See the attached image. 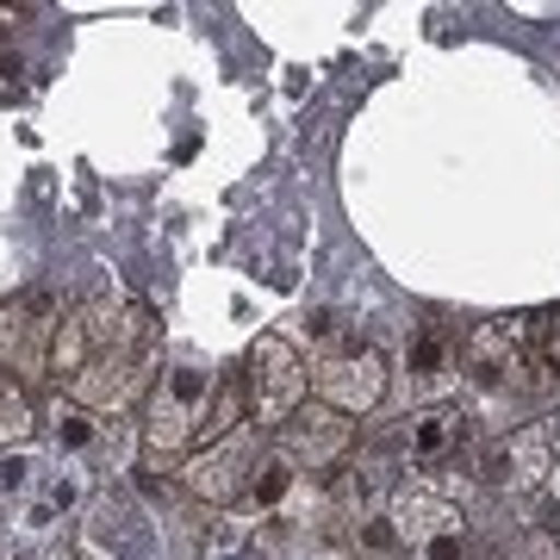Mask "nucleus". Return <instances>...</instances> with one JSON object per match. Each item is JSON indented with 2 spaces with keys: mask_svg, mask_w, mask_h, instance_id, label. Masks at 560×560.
Returning <instances> with one entry per match:
<instances>
[{
  "mask_svg": "<svg viewBox=\"0 0 560 560\" xmlns=\"http://www.w3.org/2000/svg\"><path fill=\"white\" fill-rule=\"evenodd\" d=\"M44 423H50L57 448H69V455H101V448H106V418H94V411H88V405H75L69 393H57V399H50Z\"/></svg>",
  "mask_w": 560,
  "mask_h": 560,
  "instance_id": "obj_14",
  "label": "nucleus"
},
{
  "mask_svg": "<svg viewBox=\"0 0 560 560\" xmlns=\"http://www.w3.org/2000/svg\"><path fill=\"white\" fill-rule=\"evenodd\" d=\"M405 467H418V474H448L467 448H474V411L455 399H430L418 405L411 418L399 423V436H393Z\"/></svg>",
  "mask_w": 560,
  "mask_h": 560,
  "instance_id": "obj_6",
  "label": "nucleus"
},
{
  "mask_svg": "<svg viewBox=\"0 0 560 560\" xmlns=\"http://www.w3.org/2000/svg\"><path fill=\"white\" fill-rule=\"evenodd\" d=\"M405 368L423 393H442L448 381H460V330L442 312H423L411 324V342H405Z\"/></svg>",
  "mask_w": 560,
  "mask_h": 560,
  "instance_id": "obj_12",
  "label": "nucleus"
},
{
  "mask_svg": "<svg viewBox=\"0 0 560 560\" xmlns=\"http://www.w3.org/2000/svg\"><path fill=\"white\" fill-rule=\"evenodd\" d=\"M300 480H305V467L280 442H261V455H256V467H249V492H243V504L249 511H268V517H280L287 504H293V492H300Z\"/></svg>",
  "mask_w": 560,
  "mask_h": 560,
  "instance_id": "obj_13",
  "label": "nucleus"
},
{
  "mask_svg": "<svg viewBox=\"0 0 560 560\" xmlns=\"http://www.w3.org/2000/svg\"><path fill=\"white\" fill-rule=\"evenodd\" d=\"M349 555H355V560H411V548H405L399 523L381 511V517L349 523Z\"/></svg>",
  "mask_w": 560,
  "mask_h": 560,
  "instance_id": "obj_16",
  "label": "nucleus"
},
{
  "mask_svg": "<svg viewBox=\"0 0 560 560\" xmlns=\"http://www.w3.org/2000/svg\"><path fill=\"white\" fill-rule=\"evenodd\" d=\"M536 368V318H486L460 337V374L486 399H511Z\"/></svg>",
  "mask_w": 560,
  "mask_h": 560,
  "instance_id": "obj_3",
  "label": "nucleus"
},
{
  "mask_svg": "<svg viewBox=\"0 0 560 560\" xmlns=\"http://www.w3.org/2000/svg\"><path fill=\"white\" fill-rule=\"evenodd\" d=\"M411 560H474V511L455 474H418L393 492V511Z\"/></svg>",
  "mask_w": 560,
  "mask_h": 560,
  "instance_id": "obj_1",
  "label": "nucleus"
},
{
  "mask_svg": "<svg viewBox=\"0 0 560 560\" xmlns=\"http://www.w3.org/2000/svg\"><path fill=\"white\" fill-rule=\"evenodd\" d=\"M57 300L32 287L20 300H0V374H13V381H44L50 374V337H57Z\"/></svg>",
  "mask_w": 560,
  "mask_h": 560,
  "instance_id": "obj_5",
  "label": "nucleus"
},
{
  "mask_svg": "<svg viewBox=\"0 0 560 560\" xmlns=\"http://www.w3.org/2000/svg\"><path fill=\"white\" fill-rule=\"evenodd\" d=\"M243 393H249V430L256 436H280L293 411L312 393V368L300 361V349L287 337H256L249 342V374H243Z\"/></svg>",
  "mask_w": 560,
  "mask_h": 560,
  "instance_id": "obj_4",
  "label": "nucleus"
},
{
  "mask_svg": "<svg viewBox=\"0 0 560 560\" xmlns=\"http://www.w3.org/2000/svg\"><path fill=\"white\" fill-rule=\"evenodd\" d=\"M261 455V436L256 430H237V436L212 442V448H200V455L180 467V492L194 504H237L243 492H249V467H256Z\"/></svg>",
  "mask_w": 560,
  "mask_h": 560,
  "instance_id": "obj_9",
  "label": "nucleus"
},
{
  "mask_svg": "<svg viewBox=\"0 0 560 560\" xmlns=\"http://www.w3.org/2000/svg\"><path fill=\"white\" fill-rule=\"evenodd\" d=\"M25 474H32V467H25L20 455H0V486H25Z\"/></svg>",
  "mask_w": 560,
  "mask_h": 560,
  "instance_id": "obj_19",
  "label": "nucleus"
},
{
  "mask_svg": "<svg viewBox=\"0 0 560 560\" xmlns=\"http://www.w3.org/2000/svg\"><path fill=\"white\" fill-rule=\"evenodd\" d=\"M312 386H318V405L342 418H368L386 399V355L368 342H337L312 361Z\"/></svg>",
  "mask_w": 560,
  "mask_h": 560,
  "instance_id": "obj_7",
  "label": "nucleus"
},
{
  "mask_svg": "<svg viewBox=\"0 0 560 560\" xmlns=\"http://www.w3.org/2000/svg\"><path fill=\"white\" fill-rule=\"evenodd\" d=\"M212 393H219V374H206V368H168L150 386V399H143V455L175 460L187 448H200Z\"/></svg>",
  "mask_w": 560,
  "mask_h": 560,
  "instance_id": "obj_2",
  "label": "nucleus"
},
{
  "mask_svg": "<svg viewBox=\"0 0 560 560\" xmlns=\"http://www.w3.org/2000/svg\"><path fill=\"white\" fill-rule=\"evenodd\" d=\"M32 430H38V411H32V399H25V386L13 381V374H0V448L25 442Z\"/></svg>",
  "mask_w": 560,
  "mask_h": 560,
  "instance_id": "obj_17",
  "label": "nucleus"
},
{
  "mask_svg": "<svg viewBox=\"0 0 560 560\" xmlns=\"http://www.w3.org/2000/svg\"><path fill=\"white\" fill-rule=\"evenodd\" d=\"M88 361H94V337H88V324H81V312H62L57 337H50V381H75Z\"/></svg>",
  "mask_w": 560,
  "mask_h": 560,
  "instance_id": "obj_15",
  "label": "nucleus"
},
{
  "mask_svg": "<svg viewBox=\"0 0 560 560\" xmlns=\"http://www.w3.org/2000/svg\"><path fill=\"white\" fill-rule=\"evenodd\" d=\"M555 448H560V423L555 418H529L480 455V480L499 486V492H511V499L541 492L548 467H555Z\"/></svg>",
  "mask_w": 560,
  "mask_h": 560,
  "instance_id": "obj_8",
  "label": "nucleus"
},
{
  "mask_svg": "<svg viewBox=\"0 0 560 560\" xmlns=\"http://www.w3.org/2000/svg\"><path fill=\"white\" fill-rule=\"evenodd\" d=\"M275 442L300 460L305 474H330V467H342V460L355 455V418H342L330 405H300L293 423Z\"/></svg>",
  "mask_w": 560,
  "mask_h": 560,
  "instance_id": "obj_11",
  "label": "nucleus"
},
{
  "mask_svg": "<svg viewBox=\"0 0 560 560\" xmlns=\"http://www.w3.org/2000/svg\"><path fill=\"white\" fill-rule=\"evenodd\" d=\"M20 94H25V57L0 38V101H20Z\"/></svg>",
  "mask_w": 560,
  "mask_h": 560,
  "instance_id": "obj_18",
  "label": "nucleus"
},
{
  "mask_svg": "<svg viewBox=\"0 0 560 560\" xmlns=\"http://www.w3.org/2000/svg\"><path fill=\"white\" fill-rule=\"evenodd\" d=\"M150 374H156L150 361H131V355H119V349H101V355L69 381V399L88 405L94 418H125L138 399H150V386H156Z\"/></svg>",
  "mask_w": 560,
  "mask_h": 560,
  "instance_id": "obj_10",
  "label": "nucleus"
}]
</instances>
